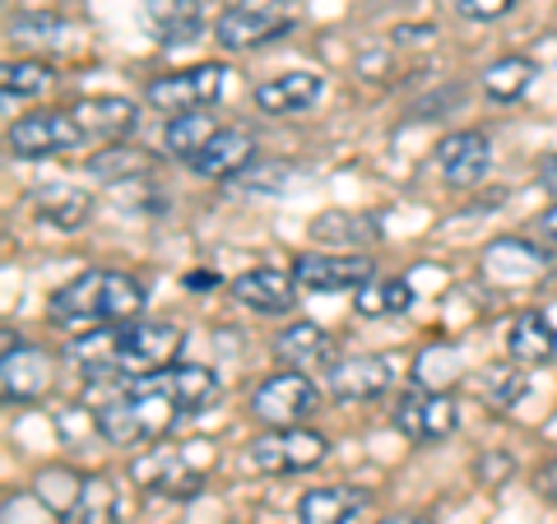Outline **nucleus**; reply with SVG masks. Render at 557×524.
Segmentation results:
<instances>
[{
	"label": "nucleus",
	"mask_w": 557,
	"mask_h": 524,
	"mask_svg": "<svg viewBox=\"0 0 557 524\" xmlns=\"http://www.w3.org/2000/svg\"><path fill=\"white\" fill-rule=\"evenodd\" d=\"M214 399H219L214 366L172 362L163 372L121 380V390L108 404L94 409V423L112 446H153L172 432L177 417L200 413L205 404H214Z\"/></svg>",
	"instance_id": "nucleus-1"
},
{
	"label": "nucleus",
	"mask_w": 557,
	"mask_h": 524,
	"mask_svg": "<svg viewBox=\"0 0 557 524\" xmlns=\"http://www.w3.org/2000/svg\"><path fill=\"white\" fill-rule=\"evenodd\" d=\"M145 297H149L145 278L126 270H84L51 292L47 316L61 329H116L139 316Z\"/></svg>",
	"instance_id": "nucleus-2"
},
{
	"label": "nucleus",
	"mask_w": 557,
	"mask_h": 524,
	"mask_svg": "<svg viewBox=\"0 0 557 524\" xmlns=\"http://www.w3.org/2000/svg\"><path fill=\"white\" fill-rule=\"evenodd\" d=\"M214 441H177V446H153L145 456L131 460L135 487H145L149 497L168 501H190L205 492L209 474H214Z\"/></svg>",
	"instance_id": "nucleus-3"
},
{
	"label": "nucleus",
	"mask_w": 557,
	"mask_h": 524,
	"mask_svg": "<svg viewBox=\"0 0 557 524\" xmlns=\"http://www.w3.org/2000/svg\"><path fill=\"white\" fill-rule=\"evenodd\" d=\"M330 441L311 427H270L265 436H256L247 446V469L256 474H274V478H288V474H307L325 460Z\"/></svg>",
	"instance_id": "nucleus-4"
},
{
	"label": "nucleus",
	"mask_w": 557,
	"mask_h": 524,
	"mask_svg": "<svg viewBox=\"0 0 557 524\" xmlns=\"http://www.w3.org/2000/svg\"><path fill=\"white\" fill-rule=\"evenodd\" d=\"M228 89V70L223 65H190V70H172V75L149 79V108H159L168 116H186V112H209Z\"/></svg>",
	"instance_id": "nucleus-5"
},
{
	"label": "nucleus",
	"mask_w": 557,
	"mask_h": 524,
	"mask_svg": "<svg viewBox=\"0 0 557 524\" xmlns=\"http://www.w3.org/2000/svg\"><path fill=\"white\" fill-rule=\"evenodd\" d=\"M321 404V390L311 386L307 372H274L251 390V413L265 427H302Z\"/></svg>",
	"instance_id": "nucleus-6"
},
{
	"label": "nucleus",
	"mask_w": 557,
	"mask_h": 524,
	"mask_svg": "<svg viewBox=\"0 0 557 524\" xmlns=\"http://www.w3.org/2000/svg\"><path fill=\"white\" fill-rule=\"evenodd\" d=\"M84 126L75 112H33V116H20L10 126V153L14 159H61V153H75L84 145Z\"/></svg>",
	"instance_id": "nucleus-7"
},
{
	"label": "nucleus",
	"mask_w": 557,
	"mask_h": 524,
	"mask_svg": "<svg viewBox=\"0 0 557 524\" xmlns=\"http://www.w3.org/2000/svg\"><path fill=\"white\" fill-rule=\"evenodd\" d=\"M391 417H395V432L409 436L413 446H437V441H446V436L460 427L456 399H450L446 390H423V386H413V390L399 395Z\"/></svg>",
	"instance_id": "nucleus-8"
},
{
	"label": "nucleus",
	"mask_w": 557,
	"mask_h": 524,
	"mask_svg": "<svg viewBox=\"0 0 557 524\" xmlns=\"http://www.w3.org/2000/svg\"><path fill=\"white\" fill-rule=\"evenodd\" d=\"M5 344H0V372H5V404H33V399H42L51 376H57V362H51L47 348L28 344L24 335H14V329H5L0 335Z\"/></svg>",
	"instance_id": "nucleus-9"
},
{
	"label": "nucleus",
	"mask_w": 557,
	"mask_h": 524,
	"mask_svg": "<svg viewBox=\"0 0 557 524\" xmlns=\"http://www.w3.org/2000/svg\"><path fill=\"white\" fill-rule=\"evenodd\" d=\"M432 159H437V172L450 190H474L493 167V139L483 130H450L446 139H437Z\"/></svg>",
	"instance_id": "nucleus-10"
},
{
	"label": "nucleus",
	"mask_w": 557,
	"mask_h": 524,
	"mask_svg": "<svg viewBox=\"0 0 557 524\" xmlns=\"http://www.w3.org/2000/svg\"><path fill=\"white\" fill-rule=\"evenodd\" d=\"M293 278H298V288L307 292H358V288H368L376 270H372V260L368 255H298L293 260Z\"/></svg>",
	"instance_id": "nucleus-11"
},
{
	"label": "nucleus",
	"mask_w": 557,
	"mask_h": 524,
	"mask_svg": "<svg viewBox=\"0 0 557 524\" xmlns=\"http://www.w3.org/2000/svg\"><path fill=\"white\" fill-rule=\"evenodd\" d=\"M391 380H395V366H391V358H381V353L339 358L325 372V386H330V395H335L339 404H372V399H381L391 390Z\"/></svg>",
	"instance_id": "nucleus-12"
},
{
	"label": "nucleus",
	"mask_w": 557,
	"mask_h": 524,
	"mask_svg": "<svg viewBox=\"0 0 557 524\" xmlns=\"http://www.w3.org/2000/svg\"><path fill=\"white\" fill-rule=\"evenodd\" d=\"M274 358L288 366V372H330L339 358H335V339L325 335L317 321H293L278 329L274 339Z\"/></svg>",
	"instance_id": "nucleus-13"
},
{
	"label": "nucleus",
	"mask_w": 557,
	"mask_h": 524,
	"mask_svg": "<svg viewBox=\"0 0 557 524\" xmlns=\"http://www.w3.org/2000/svg\"><path fill=\"white\" fill-rule=\"evenodd\" d=\"M483 270H487V278H497L502 288H520V284H534V278L548 274V251L525 237H502L483 251Z\"/></svg>",
	"instance_id": "nucleus-14"
},
{
	"label": "nucleus",
	"mask_w": 557,
	"mask_h": 524,
	"mask_svg": "<svg viewBox=\"0 0 557 524\" xmlns=\"http://www.w3.org/2000/svg\"><path fill=\"white\" fill-rule=\"evenodd\" d=\"M233 297H237L242 307L260 311V316H284V311L298 307V278H293V270L260 265V270L237 274Z\"/></svg>",
	"instance_id": "nucleus-15"
},
{
	"label": "nucleus",
	"mask_w": 557,
	"mask_h": 524,
	"mask_svg": "<svg viewBox=\"0 0 557 524\" xmlns=\"http://www.w3.org/2000/svg\"><path fill=\"white\" fill-rule=\"evenodd\" d=\"M293 33V20L288 14H265V10H242V5H228L214 20V38L228 47V51H251V47H265L274 38Z\"/></svg>",
	"instance_id": "nucleus-16"
},
{
	"label": "nucleus",
	"mask_w": 557,
	"mask_h": 524,
	"mask_svg": "<svg viewBox=\"0 0 557 524\" xmlns=\"http://www.w3.org/2000/svg\"><path fill=\"white\" fill-rule=\"evenodd\" d=\"M251 163H256V139L247 130L223 126L196 159H190V172H196V177H209V182H237Z\"/></svg>",
	"instance_id": "nucleus-17"
},
{
	"label": "nucleus",
	"mask_w": 557,
	"mask_h": 524,
	"mask_svg": "<svg viewBox=\"0 0 557 524\" xmlns=\"http://www.w3.org/2000/svg\"><path fill=\"white\" fill-rule=\"evenodd\" d=\"M368 506H372L368 487H348V483L311 487L298 501V524H354Z\"/></svg>",
	"instance_id": "nucleus-18"
},
{
	"label": "nucleus",
	"mask_w": 557,
	"mask_h": 524,
	"mask_svg": "<svg viewBox=\"0 0 557 524\" xmlns=\"http://www.w3.org/2000/svg\"><path fill=\"white\" fill-rule=\"evenodd\" d=\"M325 93V79L311 75V70H288V75H274L256 89V108L270 116H293L317 108V98Z\"/></svg>",
	"instance_id": "nucleus-19"
},
{
	"label": "nucleus",
	"mask_w": 557,
	"mask_h": 524,
	"mask_svg": "<svg viewBox=\"0 0 557 524\" xmlns=\"http://www.w3.org/2000/svg\"><path fill=\"white\" fill-rule=\"evenodd\" d=\"M145 20L163 47H186L205 33L200 0H145Z\"/></svg>",
	"instance_id": "nucleus-20"
},
{
	"label": "nucleus",
	"mask_w": 557,
	"mask_h": 524,
	"mask_svg": "<svg viewBox=\"0 0 557 524\" xmlns=\"http://www.w3.org/2000/svg\"><path fill=\"white\" fill-rule=\"evenodd\" d=\"M507 353H511V362H525V366L553 362L557 358V325L544 311H520L507 329Z\"/></svg>",
	"instance_id": "nucleus-21"
},
{
	"label": "nucleus",
	"mask_w": 557,
	"mask_h": 524,
	"mask_svg": "<svg viewBox=\"0 0 557 524\" xmlns=\"http://www.w3.org/2000/svg\"><path fill=\"white\" fill-rule=\"evenodd\" d=\"M33 209H38V219L47 223V228L79 233L84 223H89V214H94V196L89 190H75V186H38Z\"/></svg>",
	"instance_id": "nucleus-22"
},
{
	"label": "nucleus",
	"mask_w": 557,
	"mask_h": 524,
	"mask_svg": "<svg viewBox=\"0 0 557 524\" xmlns=\"http://www.w3.org/2000/svg\"><path fill=\"white\" fill-rule=\"evenodd\" d=\"M311 237L321 247H344L348 255H358V247H372L381 237L376 223L368 214H348V209H325V214L311 219Z\"/></svg>",
	"instance_id": "nucleus-23"
},
{
	"label": "nucleus",
	"mask_w": 557,
	"mask_h": 524,
	"mask_svg": "<svg viewBox=\"0 0 557 524\" xmlns=\"http://www.w3.org/2000/svg\"><path fill=\"white\" fill-rule=\"evenodd\" d=\"M70 112L79 116L84 135L116 139V135H131L139 126V108L131 98H89V102H79V108H70Z\"/></svg>",
	"instance_id": "nucleus-24"
},
{
	"label": "nucleus",
	"mask_w": 557,
	"mask_h": 524,
	"mask_svg": "<svg viewBox=\"0 0 557 524\" xmlns=\"http://www.w3.org/2000/svg\"><path fill=\"white\" fill-rule=\"evenodd\" d=\"M534 79H539V65L530 57H502L483 70V93L507 108V102H520L530 93Z\"/></svg>",
	"instance_id": "nucleus-25"
},
{
	"label": "nucleus",
	"mask_w": 557,
	"mask_h": 524,
	"mask_svg": "<svg viewBox=\"0 0 557 524\" xmlns=\"http://www.w3.org/2000/svg\"><path fill=\"white\" fill-rule=\"evenodd\" d=\"M65 524H121V487L108 474H89Z\"/></svg>",
	"instance_id": "nucleus-26"
},
{
	"label": "nucleus",
	"mask_w": 557,
	"mask_h": 524,
	"mask_svg": "<svg viewBox=\"0 0 557 524\" xmlns=\"http://www.w3.org/2000/svg\"><path fill=\"white\" fill-rule=\"evenodd\" d=\"M223 126L209 112H186V116H172L168 121V130H163V145H168V153L172 159H182V163H190L196 153L214 139Z\"/></svg>",
	"instance_id": "nucleus-27"
},
{
	"label": "nucleus",
	"mask_w": 557,
	"mask_h": 524,
	"mask_svg": "<svg viewBox=\"0 0 557 524\" xmlns=\"http://www.w3.org/2000/svg\"><path fill=\"white\" fill-rule=\"evenodd\" d=\"M358 316H405L413 307V288L409 278H372L368 288H358Z\"/></svg>",
	"instance_id": "nucleus-28"
},
{
	"label": "nucleus",
	"mask_w": 557,
	"mask_h": 524,
	"mask_svg": "<svg viewBox=\"0 0 557 524\" xmlns=\"http://www.w3.org/2000/svg\"><path fill=\"white\" fill-rule=\"evenodd\" d=\"M84 478L89 474H75V469H65V464L42 469V474L33 478V497H38L42 506H51L57 515H70L75 511V501H79V492H84Z\"/></svg>",
	"instance_id": "nucleus-29"
},
{
	"label": "nucleus",
	"mask_w": 557,
	"mask_h": 524,
	"mask_svg": "<svg viewBox=\"0 0 557 524\" xmlns=\"http://www.w3.org/2000/svg\"><path fill=\"white\" fill-rule=\"evenodd\" d=\"M149 153L145 149H131V145H112L89 159V172L98 182H131V177H149Z\"/></svg>",
	"instance_id": "nucleus-30"
},
{
	"label": "nucleus",
	"mask_w": 557,
	"mask_h": 524,
	"mask_svg": "<svg viewBox=\"0 0 557 524\" xmlns=\"http://www.w3.org/2000/svg\"><path fill=\"white\" fill-rule=\"evenodd\" d=\"M456 372H460V348H456V344H437V348H428V353L413 362V380H418L423 390L450 386V380H456Z\"/></svg>",
	"instance_id": "nucleus-31"
},
{
	"label": "nucleus",
	"mask_w": 557,
	"mask_h": 524,
	"mask_svg": "<svg viewBox=\"0 0 557 524\" xmlns=\"http://www.w3.org/2000/svg\"><path fill=\"white\" fill-rule=\"evenodd\" d=\"M51 84V70L42 61H10L5 65V93L10 98H33Z\"/></svg>",
	"instance_id": "nucleus-32"
},
{
	"label": "nucleus",
	"mask_w": 557,
	"mask_h": 524,
	"mask_svg": "<svg viewBox=\"0 0 557 524\" xmlns=\"http://www.w3.org/2000/svg\"><path fill=\"white\" fill-rule=\"evenodd\" d=\"M5 524H65V515H57L28 492V497H5Z\"/></svg>",
	"instance_id": "nucleus-33"
},
{
	"label": "nucleus",
	"mask_w": 557,
	"mask_h": 524,
	"mask_svg": "<svg viewBox=\"0 0 557 524\" xmlns=\"http://www.w3.org/2000/svg\"><path fill=\"white\" fill-rule=\"evenodd\" d=\"M10 33L14 38H28V42H57L61 38V20L57 14H20V20L10 24Z\"/></svg>",
	"instance_id": "nucleus-34"
},
{
	"label": "nucleus",
	"mask_w": 557,
	"mask_h": 524,
	"mask_svg": "<svg viewBox=\"0 0 557 524\" xmlns=\"http://www.w3.org/2000/svg\"><path fill=\"white\" fill-rule=\"evenodd\" d=\"M474 474H479L483 487H502V483L516 474V460L507 456V450H483L479 464H474Z\"/></svg>",
	"instance_id": "nucleus-35"
},
{
	"label": "nucleus",
	"mask_w": 557,
	"mask_h": 524,
	"mask_svg": "<svg viewBox=\"0 0 557 524\" xmlns=\"http://www.w3.org/2000/svg\"><path fill=\"white\" fill-rule=\"evenodd\" d=\"M456 10L474 24H493V20H502V14L516 10V0H456Z\"/></svg>",
	"instance_id": "nucleus-36"
},
{
	"label": "nucleus",
	"mask_w": 557,
	"mask_h": 524,
	"mask_svg": "<svg viewBox=\"0 0 557 524\" xmlns=\"http://www.w3.org/2000/svg\"><path fill=\"white\" fill-rule=\"evenodd\" d=\"M539 492L557 506V460H548L544 469H539Z\"/></svg>",
	"instance_id": "nucleus-37"
},
{
	"label": "nucleus",
	"mask_w": 557,
	"mask_h": 524,
	"mask_svg": "<svg viewBox=\"0 0 557 524\" xmlns=\"http://www.w3.org/2000/svg\"><path fill=\"white\" fill-rule=\"evenodd\" d=\"M534 228H539V237H548V241H557V204L553 209H544V214L534 219Z\"/></svg>",
	"instance_id": "nucleus-38"
},
{
	"label": "nucleus",
	"mask_w": 557,
	"mask_h": 524,
	"mask_svg": "<svg viewBox=\"0 0 557 524\" xmlns=\"http://www.w3.org/2000/svg\"><path fill=\"white\" fill-rule=\"evenodd\" d=\"M539 182H544V190H553V196H557V153H548V159L539 163Z\"/></svg>",
	"instance_id": "nucleus-39"
},
{
	"label": "nucleus",
	"mask_w": 557,
	"mask_h": 524,
	"mask_svg": "<svg viewBox=\"0 0 557 524\" xmlns=\"http://www.w3.org/2000/svg\"><path fill=\"white\" fill-rule=\"evenodd\" d=\"M242 10H265V14H284V0H233Z\"/></svg>",
	"instance_id": "nucleus-40"
},
{
	"label": "nucleus",
	"mask_w": 557,
	"mask_h": 524,
	"mask_svg": "<svg viewBox=\"0 0 557 524\" xmlns=\"http://www.w3.org/2000/svg\"><path fill=\"white\" fill-rule=\"evenodd\" d=\"M186 284H190V288H214L219 274H186Z\"/></svg>",
	"instance_id": "nucleus-41"
},
{
	"label": "nucleus",
	"mask_w": 557,
	"mask_h": 524,
	"mask_svg": "<svg viewBox=\"0 0 557 524\" xmlns=\"http://www.w3.org/2000/svg\"><path fill=\"white\" fill-rule=\"evenodd\" d=\"M376 524H423L418 515H386V520H376Z\"/></svg>",
	"instance_id": "nucleus-42"
}]
</instances>
